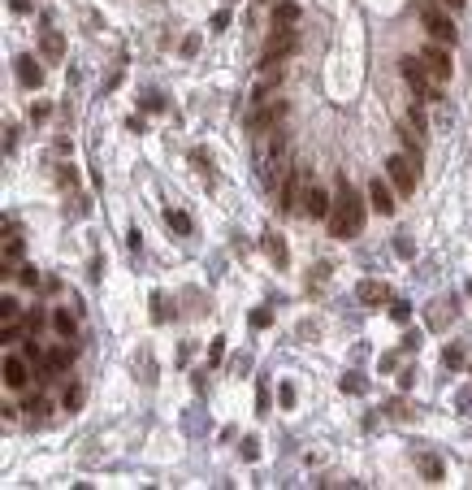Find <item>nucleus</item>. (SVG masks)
<instances>
[{
	"label": "nucleus",
	"instance_id": "c756f323",
	"mask_svg": "<svg viewBox=\"0 0 472 490\" xmlns=\"http://www.w3.org/2000/svg\"><path fill=\"white\" fill-rule=\"evenodd\" d=\"M256 455H260V443H256V438H247V443H243V460H256Z\"/></svg>",
	"mask_w": 472,
	"mask_h": 490
},
{
	"label": "nucleus",
	"instance_id": "bb28decb",
	"mask_svg": "<svg viewBox=\"0 0 472 490\" xmlns=\"http://www.w3.org/2000/svg\"><path fill=\"white\" fill-rule=\"evenodd\" d=\"M221 356H225V338H213V347H208V361L221 365Z\"/></svg>",
	"mask_w": 472,
	"mask_h": 490
},
{
	"label": "nucleus",
	"instance_id": "473e14b6",
	"mask_svg": "<svg viewBox=\"0 0 472 490\" xmlns=\"http://www.w3.org/2000/svg\"><path fill=\"white\" fill-rule=\"evenodd\" d=\"M460 403L468 408V417H472V390H464V395H460Z\"/></svg>",
	"mask_w": 472,
	"mask_h": 490
},
{
	"label": "nucleus",
	"instance_id": "2f4dec72",
	"mask_svg": "<svg viewBox=\"0 0 472 490\" xmlns=\"http://www.w3.org/2000/svg\"><path fill=\"white\" fill-rule=\"evenodd\" d=\"M225 26H230V13H225V9L213 13V30H225Z\"/></svg>",
	"mask_w": 472,
	"mask_h": 490
},
{
	"label": "nucleus",
	"instance_id": "cd10ccee",
	"mask_svg": "<svg viewBox=\"0 0 472 490\" xmlns=\"http://www.w3.org/2000/svg\"><path fill=\"white\" fill-rule=\"evenodd\" d=\"M78 403H83V390H78V386H70V390H65V408H70V412H74Z\"/></svg>",
	"mask_w": 472,
	"mask_h": 490
},
{
	"label": "nucleus",
	"instance_id": "20e7f679",
	"mask_svg": "<svg viewBox=\"0 0 472 490\" xmlns=\"http://www.w3.org/2000/svg\"><path fill=\"white\" fill-rule=\"evenodd\" d=\"M386 178L395 183V191H399V195H412V191H416V183H420V165H416V161H412L408 152H395V156L386 161Z\"/></svg>",
	"mask_w": 472,
	"mask_h": 490
},
{
	"label": "nucleus",
	"instance_id": "72a5a7b5",
	"mask_svg": "<svg viewBox=\"0 0 472 490\" xmlns=\"http://www.w3.org/2000/svg\"><path fill=\"white\" fill-rule=\"evenodd\" d=\"M442 5H446V9H464V0H442Z\"/></svg>",
	"mask_w": 472,
	"mask_h": 490
},
{
	"label": "nucleus",
	"instance_id": "4468645a",
	"mask_svg": "<svg viewBox=\"0 0 472 490\" xmlns=\"http://www.w3.org/2000/svg\"><path fill=\"white\" fill-rule=\"evenodd\" d=\"M13 65H18V83H22L26 91H35V87L44 83V70H39V61H35V57H18Z\"/></svg>",
	"mask_w": 472,
	"mask_h": 490
},
{
	"label": "nucleus",
	"instance_id": "9d476101",
	"mask_svg": "<svg viewBox=\"0 0 472 490\" xmlns=\"http://www.w3.org/2000/svg\"><path fill=\"white\" fill-rule=\"evenodd\" d=\"M303 213L308 217H312V221H321V217H330V208H334V200H330V195H325L321 187H312V183H303Z\"/></svg>",
	"mask_w": 472,
	"mask_h": 490
},
{
	"label": "nucleus",
	"instance_id": "f3484780",
	"mask_svg": "<svg viewBox=\"0 0 472 490\" xmlns=\"http://www.w3.org/2000/svg\"><path fill=\"white\" fill-rule=\"evenodd\" d=\"M299 22V5L290 0H273V26H295Z\"/></svg>",
	"mask_w": 472,
	"mask_h": 490
},
{
	"label": "nucleus",
	"instance_id": "aec40b11",
	"mask_svg": "<svg viewBox=\"0 0 472 490\" xmlns=\"http://www.w3.org/2000/svg\"><path fill=\"white\" fill-rule=\"evenodd\" d=\"M165 221L173 226V230H178V235H191V217L182 213V208H169V213H165Z\"/></svg>",
	"mask_w": 472,
	"mask_h": 490
},
{
	"label": "nucleus",
	"instance_id": "39448f33",
	"mask_svg": "<svg viewBox=\"0 0 472 490\" xmlns=\"http://www.w3.org/2000/svg\"><path fill=\"white\" fill-rule=\"evenodd\" d=\"M282 118H286V100H278V96H273V100H256L252 118H247V135H252V139L269 135V130L278 126Z\"/></svg>",
	"mask_w": 472,
	"mask_h": 490
},
{
	"label": "nucleus",
	"instance_id": "393cba45",
	"mask_svg": "<svg viewBox=\"0 0 472 490\" xmlns=\"http://www.w3.org/2000/svg\"><path fill=\"white\" fill-rule=\"evenodd\" d=\"M252 325H256V330H265V325H273V313H269V308H260V313H252Z\"/></svg>",
	"mask_w": 472,
	"mask_h": 490
},
{
	"label": "nucleus",
	"instance_id": "4be33fe9",
	"mask_svg": "<svg viewBox=\"0 0 472 490\" xmlns=\"http://www.w3.org/2000/svg\"><path fill=\"white\" fill-rule=\"evenodd\" d=\"M390 317H395V321H403V325H408V321H412V308H408V304H403V300H395V304H390Z\"/></svg>",
	"mask_w": 472,
	"mask_h": 490
},
{
	"label": "nucleus",
	"instance_id": "2eb2a0df",
	"mask_svg": "<svg viewBox=\"0 0 472 490\" xmlns=\"http://www.w3.org/2000/svg\"><path fill=\"white\" fill-rule=\"evenodd\" d=\"M355 296H360V304H390V287H386V282H372V278H368V282L355 287Z\"/></svg>",
	"mask_w": 472,
	"mask_h": 490
},
{
	"label": "nucleus",
	"instance_id": "a878e982",
	"mask_svg": "<svg viewBox=\"0 0 472 490\" xmlns=\"http://www.w3.org/2000/svg\"><path fill=\"white\" fill-rule=\"evenodd\" d=\"M343 390H355V395H360V390H364V378H360V373H347V378H343Z\"/></svg>",
	"mask_w": 472,
	"mask_h": 490
},
{
	"label": "nucleus",
	"instance_id": "7ed1b4c3",
	"mask_svg": "<svg viewBox=\"0 0 472 490\" xmlns=\"http://www.w3.org/2000/svg\"><path fill=\"white\" fill-rule=\"evenodd\" d=\"M399 74L408 78V87L416 91V100H442V87L429 78V70H425V61H420V57H403Z\"/></svg>",
	"mask_w": 472,
	"mask_h": 490
},
{
	"label": "nucleus",
	"instance_id": "5701e85b",
	"mask_svg": "<svg viewBox=\"0 0 472 490\" xmlns=\"http://www.w3.org/2000/svg\"><path fill=\"white\" fill-rule=\"evenodd\" d=\"M420 473H425V478H433V482H437V478H442V464H437L433 455H425V460H420Z\"/></svg>",
	"mask_w": 472,
	"mask_h": 490
},
{
	"label": "nucleus",
	"instance_id": "423d86ee",
	"mask_svg": "<svg viewBox=\"0 0 472 490\" xmlns=\"http://www.w3.org/2000/svg\"><path fill=\"white\" fill-rule=\"evenodd\" d=\"M420 22H425V30H429V35L437 39V44H455V39H460V30H455V22L446 18V9H442V0H437V5H433V0H429V5L425 9H420Z\"/></svg>",
	"mask_w": 472,
	"mask_h": 490
},
{
	"label": "nucleus",
	"instance_id": "1a4fd4ad",
	"mask_svg": "<svg viewBox=\"0 0 472 490\" xmlns=\"http://www.w3.org/2000/svg\"><path fill=\"white\" fill-rule=\"evenodd\" d=\"M70 365H74V347H70V343H65V347H53V352L44 356V365H39V382L61 378V373L70 369Z\"/></svg>",
	"mask_w": 472,
	"mask_h": 490
},
{
	"label": "nucleus",
	"instance_id": "412c9836",
	"mask_svg": "<svg viewBox=\"0 0 472 490\" xmlns=\"http://www.w3.org/2000/svg\"><path fill=\"white\" fill-rule=\"evenodd\" d=\"M0 308H5V321H22V304L13 300V296H5V300H0Z\"/></svg>",
	"mask_w": 472,
	"mask_h": 490
},
{
	"label": "nucleus",
	"instance_id": "f8f14e48",
	"mask_svg": "<svg viewBox=\"0 0 472 490\" xmlns=\"http://www.w3.org/2000/svg\"><path fill=\"white\" fill-rule=\"evenodd\" d=\"M0 373H5V386H9V390H22V386L30 382L26 361H22V356H9V352H5V369H0Z\"/></svg>",
	"mask_w": 472,
	"mask_h": 490
},
{
	"label": "nucleus",
	"instance_id": "9b49d317",
	"mask_svg": "<svg viewBox=\"0 0 472 490\" xmlns=\"http://www.w3.org/2000/svg\"><path fill=\"white\" fill-rule=\"evenodd\" d=\"M390 187H395V183H390V178H372V183H368V204L372 208H377V213H395V191H390Z\"/></svg>",
	"mask_w": 472,
	"mask_h": 490
},
{
	"label": "nucleus",
	"instance_id": "f03ea898",
	"mask_svg": "<svg viewBox=\"0 0 472 490\" xmlns=\"http://www.w3.org/2000/svg\"><path fill=\"white\" fill-rule=\"evenodd\" d=\"M299 48V35L290 26H273V35L265 39V48H260V70H273V65H282L290 53Z\"/></svg>",
	"mask_w": 472,
	"mask_h": 490
},
{
	"label": "nucleus",
	"instance_id": "a211bd4d",
	"mask_svg": "<svg viewBox=\"0 0 472 490\" xmlns=\"http://www.w3.org/2000/svg\"><path fill=\"white\" fill-rule=\"evenodd\" d=\"M53 325H57L61 338H74V330H78V321H74L70 308H57V313H53Z\"/></svg>",
	"mask_w": 472,
	"mask_h": 490
},
{
	"label": "nucleus",
	"instance_id": "0eeeda50",
	"mask_svg": "<svg viewBox=\"0 0 472 490\" xmlns=\"http://www.w3.org/2000/svg\"><path fill=\"white\" fill-rule=\"evenodd\" d=\"M420 61H425V70L437 87H446L451 83V74H455V65H451V53H446V44H425V53H420Z\"/></svg>",
	"mask_w": 472,
	"mask_h": 490
},
{
	"label": "nucleus",
	"instance_id": "dca6fc26",
	"mask_svg": "<svg viewBox=\"0 0 472 490\" xmlns=\"http://www.w3.org/2000/svg\"><path fill=\"white\" fill-rule=\"evenodd\" d=\"M39 53H44L48 61H61V57H65V39H61V30H44V35H39Z\"/></svg>",
	"mask_w": 472,
	"mask_h": 490
},
{
	"label": "nucleus",
	"instance_id": "b1692460",
	"mask_svg": "<svg viewBox=\"0 0 472 490\" xmlns=\"http://www.w3.org/2000/svg\"><path fill=\"white\" fill-rule=\"evenodd\" d=\"M442 361H446V369H460V365H464V352H460V347H446Z\"/></svg>",
	"mask_w": 472,
	"mask_h": 490
},
{
	"label": "nucleus",
	"instance_id": "c85d7f7f",
	"mask_svg": "<svg viewBox=\"0 0 472 490\" xmlns=\"http://www.w3.org/2000/svg\"><path fill=\"white\" fill-rule=\"evenodd\" d=\"M278 399H282V408H290V403H295V386H290V382H282V390H278Z\"/></svg>",
	"mask_w": 472,
	"mask_h": 490
},
{
	"label": "nucleus",
	"instance_id": "7c9ffc66",
	"mask_svg": "<svg viewBox=\"0 0 472 490\" xmlns=\"http://www.w3.org/2000/svg\"><path fill=\"white\" fill-rule=\"evenodd\" d=\"M18 278H22V282H26V287H39V273H35V269H30V265H26V269H22Z\"/></svg>",
	"mask_w": 472,
	"mask_h": 490
},
{
	"label": "nucleus",
	"instance_id": "f257e3e1",
	"mask_svg": "<svg viewBox=\"0 0 472 490\" xmlns=\"http://www.w3.org/2000/svg\"><path fill=\"white\" fill-rule=\"evenodd\" d=\"M330 235L334 239H351L355 230L364 226V200L355 195L351 187V178L347 174H338V183H334V208H330Z\"/></svg>",
	"mask_w": 472,
	"mask_h": 490
},
{
	"label": "nucleus",
	"instance_id": "6ab92c4d",
	"mask_svg": "<svg viewBox=\"0 0 472 490\" xmlns=\"http://www.w3.org/2000/svg\"><path fill=\"white\" fill-rule=\"evenodd\" d=\"M265 252L273 256V265H286V248H282V235H265Z\"/></svg>",
	"mask_w": 472,
	"mask_h": 490
},
{
	"label": "nucleus",
	"instance_id": "6e6552de",
	"mask_svg": "<svg viewBox=\"0 0 472 490\" xmlns=\"http://www.w3.org/2000/svg\"><path fill=\"white\" fill-rule=\"evenodd\" d=\"M308 183V170L303 165H295V170H286V183L278 187V208H282V213H290V208H295L299 200H303V195H299V187Z\"/></svg>",
	"mask_w": 472,
	"mask_h": 490
},
{
	"label": "nucleus",
	"instance_id": "ddd939ff",
	"mask_svg": "<svg viewBox=\"0 0 472 490\" xmlns=\"http://www.w3.org/2000/svg\"><path fill=\"white\" fill-rule=\"evenodd\" d=\"M399 139H403V152H408L416 165H425V143H420V130H416L412 122H403V126H399Z\"/></svg>",
	"mask_w": 472,
	"mask_h": 490
}]
</instances>
